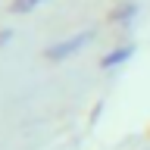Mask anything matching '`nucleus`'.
Wrapping results in <instances>:
<instances>
[{"instance_id": "obj_3", "label": "nucleus", "mask_w": 150, "mask_h": 150, "mask_svg": "<svg viewBox=\"0 0 150 150\" xmlns=\"http://www.w3.org/2000/svg\"><path fill=\"white\" fill-rule=\"evenodd\" d=\"M38 3H44V0H13L9 3V13H31Z\"/></svg>"}, {"instance_id": "obj_2", "label": "nucleus", "mask_w": 150, "mask_h": 150, "mask_svg": "<svg viewBox=\"0 0 150 150\" xmlns=\"http://www.w3.org/2000/svg\"><path fill=\"white\" fill-rule=\"evenodd\" d=\"M131 53H134V47H119V50H112L110 56H103V69H112L116 63H125Z\"/></svg>"}, {"instance_id": "obj_1", "label": "nucleus", "mask_w": 150, "mask_h": 150, "mask_svg": "<svg viewBox=\"0 0 150 150\" xmlns=\"http://www.w3.org/2000/svg\"><path fill=\"white\" fill-rule=\"evenodd\" d=\"M88 41H91V31H81V35H75V38H66V41H59L56 47H47V50H44V56H47V59H66L69 53L81 50Z\"/></svg>"}]
</instances>
